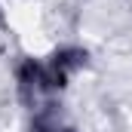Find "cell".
<instances>
[{"label":"cell","mask_w":132,"mask_h":132,"mask_svg":"<svg viewBox=\"0 0 132 132\" xmlns=\"http://www.w3.org/2000/svg\"><path fill=\"white\" fill-rule=\"evenodd\" d=\"M49 65L62 68L65 74H77V71H83V68L89 65V49L86 46H80V43H62V46H55L52 52H49V59H46Z\"/></svg>","instance_id":"obj_1"},{"label":"cell","mask_w":132,"mask_h":132,"mask_svg":"<svg viewBox=\"0 0 132 132\" xmlns=\"http://www.w3.org/2000/svg\"><path fill=\"white\" fill-rule=\"evenodd\" d=\"M55 132H80V129H77V126H71V123H65V120H62V123L55 126Z\"/></svg>","instance_id":"obj_2"},{"label":"cell","mask_w":132,"mask_h":132,"mask_svg":"<svg viewBox=\"0 0 132 132\" xmlns=\"http://www.w3.org/2000/svg\"><path fill=\"white\" fill-rule=\"evenodd\" d=\"M6 28V6H3V0H0V31Z\"/></svg>","instance_id":"obj_3"}]
</instances>
